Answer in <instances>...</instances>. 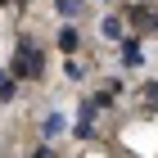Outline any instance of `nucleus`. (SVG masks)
<instances>
[{"label":"nucleus","mask_w":158,"mask_h":158,"mask_svg":"<svg viewBox=\"0 0 158 158\" xmlns=\"http://www.w3.org/2000/svg\"><path fill=\"white\" fill-rule=\"evenodd\" d=\"M9 68H14V77H18V81H36V77L45 73V50H41L32 36H18Z\"/></svg>","instance_id":"1"},{"label":"nucleus","mask_w":158,"mask_h":158,"mask_svg":"<svg viewBox=\"0 0 158 158\" xmlns=\"http://www.w3.org/2000/svg\"><path fill=\"white\" fill-rule=\"evenodd\" d=\"M73 135H77V140H95V135H99V99H81Z\"/></svg>","instance_id":"2"},{"label":"nucleus","mask_w":158,"mask_h":158,"mask_svg":"<svg viewBox=\"0 0 158 158\" xmlns=\"http://www.w3.org/2000/svg\"><path fill=\"white\" fill-rule=\"evenodd\" d=\"M118 63H122V68H140V63H145L140 36H122V41H118Z\"/></svg>","instance_id":"3"},{"label":"nucleus","mask_w":158,"mask_h":158,"mask_svg":"<svg viewBox=\"0 0 158 158\" xmlns=\"http://www.w3.org/2000/svg\"><path fill=\"white\" fill-rule=\"evenodd\" d=\"M99 36L104 41H122L127 36V18H122V14H104V18H99Z\"/></svg>","instance_id":"4"},{"label":"nucleus","mask_w":158,"mask_h":158,"mask_svg":"<svg viewBox=\"0 0 158 158\" xmlns=\"http://www.w3.org/2000/svg\"><path fill=\"white\" fill-rule=\"evenodd\" d=\"M59 135H68V118L63 113H45L41 118V140H59Z\"/></svg>","instance_id":"5"},{"label":"nucleus","mask_w":158,"mask_h":158,"mask_svg":"<svg viewBox=\"0 0 158 158\" xmlns=\"http://www.w3.org/2000/svg\"><path fill=\"white\" fill-rule=\"evenodd\" d=\"M127 23H131V27H154L158 14L149 9V5H127Z\"/></svg>","instance_id":"6"},{"label":"nucleus","mask_w":158,"mask_h":158,"mask_svg":"<svg viewBox=\"0 0 158 158\" xmlns=\"http://www.w3.org/2000/svg\"><path fill=\"white\" fill-rule=\"evenodd\" d=\"M77 45H81V32H77V27H59L54 50H59V54H77Z\"/></svg>","instance_id":"7"},{"label":"nucleus","mask_w":158,"mask_h":158,"mask_svg":"<svg viewBox=\"0 0 158 158\" xmlns=\"http://www.w3.org/2000/svg\"><path fill=\"white\" fill-rule=\"evenodd\" d=\"M54 14H59L63 23H77L86 14V0H54Z\"/></svg>","instance_id":"8"},{"label":"nucleus","mask_w":158,"mask_h":158,"mask_svg":"<svg viewBox=\"0 0 158 158\" xmlns=\"http://www.w3.org/2000/svg\"><path fill=\"white\" fill-rule=\"evenodd\" d=\"M122 90H127V86H122L118 77H113V81H104V86H99V95H95V99H99V109H104V104H118Z\"/></svg>","instance_id":"9"},{"label":"nucleus","mask_w":158,"mask_h":158,"mask_svg":"<svg viewBox=\"0 0 158 158\" xmlns=\"http://www.w3.org/2000/svg\"><path fill=\"white\" fill-rule=\"evenodd\" d=\"M14 86H18L14 68H0V99H14Z\"/></svg>","instance_id":"10"},{"label":"nucleus","mask_w":158,"mask_h":158,"mask_svg":"<svg viewBox=\"0 0 158 158\" xmlns=\"http://www.w3.org/2000/svg\"><path fill=\"white\" fill-rule=\"evenodd\" d=\"M140 99H145V109H149V113H158V81H145Z\"/></svg>","instance_id":"11"},{"label":"nucleus","mask_w":158,"mask_h":158,"mask_svg":"<svg viewBox=\"0 0 158 158\" xmlns=\"http://www.w3.org/2000/svg\"><path fill=\"white\" fill-rule=\"evenodd\" d=\"M86 73H90V68H86L81 59H68V77H73V81H86Z\"/></svg>","instance_id":"12"},{"label":"nucleus","mask_w":158,"mask_h":158,"mask_svg":"<svg viewBox=\"0 0 158 158\" xmlns=\"http://www.w3.org/2000/svg\"><path fill=\"white\" fill-rule=\"evenodd\" d=\"M27 158H59V154H54V140H41V145L32 149V154H27Z\"/></svg>","instance_id":"13"},{"label":"nucleus","mask_w":158,"mask_h":158,"mask_svg":"<svg viewBox=\"0 0 158 158\" xmlns=\"http://www.w3.org/2000/svg\"><path fill=\"white\" fill-rule=\"evenodd\" d=\"M154 32H158V23H154Z\"/></svg>","instance_id":"14"}]
</instances>
